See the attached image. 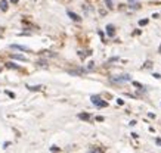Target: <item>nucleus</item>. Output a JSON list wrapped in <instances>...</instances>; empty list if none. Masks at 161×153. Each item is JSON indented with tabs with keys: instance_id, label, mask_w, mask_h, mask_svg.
<instances>
[{
	"instance_id": "obj_1",
	"label": "nucleus",
	"mask_w": 161,
	"mask_h": 153,
	"mask_svg": "<svg viewBox=\"0 0 161 153\" xmlns=\"http://www.w3.org/2000/svg\"><path fill=\"white\" fill-rule=\"evenodd\" d=\"M92 103H93L95 106H98V107H107L108 106L107 102H104L99 96H92Z\"/></svg>"
},
{
	"instance_id": "obj_2",
	"label": "nucleus",
	"mask_w": 161,
	"mask_h": 153,
	"mask_svg": "<svg viewBox=\"0 0 161 153\" xmlns=\"http://www.w3.org/2000/svg\"><path fill=\"white\" fill-rule=\"evenodd\" d=\"M114 83H126V81H130V77L129 75H120L118 78H111Z\"/></svg>"
},
{
	"instance_id": "obj_3",
	"label": "nucleus",
	"mask_w": 161,
	"mask_h": 153,
	"mask_svg": "<svg viewBox=\"0 0 161 153\" xmlns=\"http://www.w3.org/2000/svg\"><path fill=\"white\" fill-rule=\"evenodd\" d=\"M67 14H68V16H70V18H71L73 21H75V22H80V21H81L80 16H78L77 14H74V12H71V10H68Z\"/></svg>"
},
{
	"instance_id": "obj_4",
	"label": "nucleus",
	"mask_w": 161,
	"mask_h": 153,
	"mask_svg": "<svg viewBox=\"0 0 161 153\" xmlns=\"http://www.w3.org/2000/svg\"><path fill=\"white\" fill-rule=\"evenodd\" d=\"M12 49H16V50H21V52H30V49L25 46H19V44H11Z\"/></svg>"
},
{
	"instance_id": "obj_5",
	"label": "nucleus",
	"mask_w": 161,
	"mask_h": 153,
	"mask_svg": "<svg viewBox=\"0 0 161 153\" xmlns=\"http://www.w3.org/2000/svg\"><path fill=\"white\" fill-rule=\"evenodd\" d=\"M107 34L109 37H114L115 31H114V25H107Z\"/></svg>"
},
{
	"instance_id": "obj_6",
	"label": "nucleus",
	"mask_w": 161,
	"mask_h": 153,
	"mask_svg": "<svg viewBox=\"0 0 161 153\" xmlns=\"http://www.w3.org/2000/svg\"><path fill=\"white\" fill-rule=\"evenodd\" d=\"M12 59L22 60V62H27V58H25V56H22V54H12Z\"/></svg>"
},
{
	"instance_id": "obj_7",
	"label": "nucleus",
	"mask_w": 161,
	"mask_h": 153,
	"mask_svg": "<svg viewBox=\"0 0 161 153\" xmlns=\"http://www.w3.org/2000/svg\"><path fill=\"white\" fill-rule=\"evenodd\" d=\"M0 9H2L3 12H6L7 10V2L6 0H2V2H0Z\"/></svg>"
},
{
	"instance_id": "obj_8",
	"label": "nucleus",
	"mask_w": 161,
	"mask_h": 153,
	"mask_svg": "<svg viewBox=\"0 0 161 153\" xmlns=\"http://www.w3.org/2000/svg\"><path fill=\"white\" fill-rule=\"evenodd\" d=\"M78 118H80V119H89V118H90V115H89V113H80V115H78Z\"/></svg>"
},
{
	"instance_id": "obj_9",
	"label": "nucleus",
	"mask_w": 161,
	"mask_h": 153,
	"mask_svg": "<svg viewBox=\"0 0 161 153\" xmlns=\"http://www.w3.org/2000/svg\"><path fill=\"white\" fill-rule=\"evenodd\" d=\"M6 66H7V68H15V69H18V66H16L15 63H12V62H9V63H6Z\"/></svg>"
},
{
	"instance_id": "obj_10",
	"label": "nucleus",
	"mask_w": 161,
	"mask_h": 153,
	"mask_svg": "<svg viewBox=\"0 0 161 153\" xmlns=\"http://www.w3.org/2000/svg\"><path fill=\"white\" fill-rule=\"evenodd\" d=\"M148 24V19H141L139 21V25H146Z\"/></svg>"
},
{
	"instance_id": "obj_11",
	"label": "nucleus",
	"mask_w": 161,
	"mask_h": 153,
	"mask_svg": "<svg viewBox=\"0 0 161 153\" xmlns=\"http://www.w3.org/2000/svg\"><path fill=\"white\" fill-rule=\"evenodd\" d=\"M28 88H30V90H33V91H36V90H40L41 87H40V86H37V87H28Z\"/></svg>"
},
{
	"instance_id": "obj_12",
	"label": "nucleus",
	"mask_w": 161,
	"mask_h": 153,
	"mask_svg": "<svg viewBox=\"0 0 161 153\" xmlns=\"http://www.w3.org/2000/svg\"><path fill=\"white\" fill-rule=\"evenodd\" d=\"M11 2H12V3H18L19 0H11Z\"/></svg>"
},
{
	"instance_id": "obj_13",
	"label": "nucleus",
	"mask_w": 161,
	"mask_h": 153,
	"mask_svg": "<svg viewBox=\"0 0 161 153\" xmlns=\"http://www.w3.org/2000/svg\"><path fill=\"white\" fill-rule=\"evenodd\" d=\"M129 2H130V3H132V2H134V0H129Z\"/></svg>"
},
{
	"instance_id": "obj_14",
	"label": "nucleus",
	"mask_w": 161,
	"mask_h": 153,
	"mask_svg": "<svg viewBox=\"0 0 161 153\" xmlns=\"http://www.w3.org/2000/svg\"><path fill=\"white\" fill-rule=\"evenodd\" d=\"M160 52H161V46H160Z\"/></svg>"
}]
</instances>
